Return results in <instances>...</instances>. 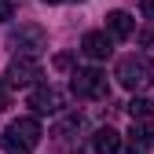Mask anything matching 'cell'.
<instances>
[{"mask_svg":"<svg viewBox=\"0 0 154 154\" xmlns=\"http://www.w3.org/2000/svg\"><path fill=\"white\" fill-rule=\"evenodd\" d=\"M92 150H95V154H118V150H121V132L110 128V125L95 128V136H92Z\"/></svg>","mask_w":154,"mask_h":154,"instance_id":"9c48e42d","label":"cell"},{"mask_svg":"<svg viewBox=\"0 0 154 154\" xmlns=\"http://www.w3.org/2000/svg\"><path fill=\"white\" fill-rule=\"evenodd\" d=\"M81 51L88 55V59H110L114 55V37L110 33H103V29H92V33H85L81 37Z\"/></svg>","mask_w":154,"mask_h":154,"instance_id":"52a82bcc","label":"cell"},{"mask_svg":"<svg viewBox=\"0 0 154 154\" xmlns=\"http://www.w3.org/2000/svg\"><path fill=\"white\" fill-rule=\"evenodd\" d=\"M73 95H77V99H106V95H110L106 73L95 70V66L77 70V73H73Z\"/></svg>","mask_w":154,"mask_h":154,"instance_id":"5b68a950","label":"cell"},{"mask_svg":"<svg viewBox=\"0 0 154 154\" xmlns=\"http://www.w3.org/2000/svg\"><path fill=\"white\" fill-rule=\"evenodd\" d=\"M140 44H154V29H143L140 33Z\"/></svg>","mask_w":154,"mask_h":154,"instance_id":"2e32d148","label":"cell"},{"mask_svg":"<svg viewBox=\"0 0 154 154\" xmlns=\"http://www.w3.org/2000/svg\"><path fill=\"white\" fill-rule=\"evenodd\" d=\"M77 4H81V0H77Z\"/></svg>","mask_w":154,"mask_h":154,"instance_id":"d6986e66","label":"cell"},{"mask_svg":"<svg viewBox=\"0 0 154 154\" xmlns=\"http://www.w3.org/2000/svg\"><path fill=\"white\" fill-rule=\"evenodd\" d=\"M11 106V92H8V85L0 81V110H8Z\"/></svg>","mask_w":154,"mask_h":154,"instance_id":"4fadbf2b","label":"cell"},{"mask_svg":"<svg viewBox=\"0 0 154 154\" xmlns=\"http://www.w3.org/2000/svg\"><path fill=\"white\" fill-rule=\"evenodd\" d=\"M11 154H29V150H11Z\"/></svg>","mask_w":154,"mask_h":154,"instance_id":"ac0fdd59","label":"cell"},{"mask_svg":"<svg viewBox=\"0 0 154 154\" xmlns=\"http://www.w3.org/2000/svg\"><path fill=\"white\" fill-rule=\"evenodd\" d=\"M140 11H143V18H154V0H140Z\"/></svg>","mask_w":154,"mask_h":154,"instance_id":"5bb4252c","label":"cell"},{"mask_svg":"<svg viewBox=\"0 0 154 154\" xmlns=\"http://www.w3.org/2000/svg\"><path fill=\"white\" fill-rule=\"evenodd\" d=\"M55 66H59V70H70L73 59H70V55H55Z\"/></svg>","mask_w":154,"mask_h":154,"instance_id":"9a60e30c","label":"cell"},{"mask_svg":"<svg viewBox=\"0 0 154 154\" xmlns=\"http://www.w3.org/2000/svg\"><path fill=\"white\" fill-rule=\"evenodd\" d=\"M128 118H132V121H150V118H154V103L143 99V95H136V99L128 103Z\"/></svg>","mask_w":154,"mask_h":154,"instance_id":"8fae6325","label":"cell"},{"mask_svg":"<svg viewBox=\"0 0 154 154\" xmlns=\"http://www.w3.org/2000/svg\"><path fill=\"white\" fill-rule=\"evenodd\" d=\"M114 77H118V85H125L128 92H143V88L154 85V59L147 51H132L125 59H118Z\"/></svg>","mask_w":154,"mask_h":154,"instance_id":"6da1fadb","label":"cell"},{"mask_svg":"<svg viewBox=\"0 0 154 154\" xmlns=\"http://www.w3.org/2000/svg\"><path fill=\"white\" fill-rule=\"evenodd\" d=\"M11 15H15V8H11V0H0V22H8Z\"/></svg>","mask_w":154,"mask_h":154,"instance_id":"7c38bea8","label":"cell"},{"mask_svg":"<svg viewBox=\"0 0 154 154\" xmlns=\"http://www.w3.org/2000/svg\"><path fill=\"white\" fill-rule=\"evenodd\" d=\"M8 48L18 51V55H41L48 48V33L37 22H18V29L8 33Z\"/></svg>","mask_w":154,"mask_h":154,"instance_id":"7a4b0ae2","label":"cell"},{"mask_svg":"<svg viewBox=\"0 0 154 154\" xmlns=\"http://www.w3.org/2000/svg\"><path fill=\"white\" fill-rule=\"evenodd\" d=\"M128 143L136 150H147L154 143V125L150 121H132V132H128Z\"/></svg>","mask_w":154,"mask_h":154,"instance_id":"30bf717a","label":"cell"},{"mask_svg":"<svg viewBox=\"0 0 154 154\" xmlns=\"http://www.w3.org/2000/svg\"><path fill=\"white\" fill-rule=\"evenodd\" d=\"M4 77H8V85H15V88H33L44 77V70H41V59H37V55H15V59L8 63Z\"/></svg>","mask_w":154,"mask_h":154,"instance_id":"277c9868","label":"cell"},{"mask_svg":"<svg viewBox=\"0 0 154 154\" xmlns=\"http://www.w3.org/2000/svg\"><path fill=\"white\" fill-rule=\"evenodd\" d=\"M106 33L114 37V41H128V37L136 33V18H132L128 11H110L106 15Z\"/></svg>","mask_w":154,"mask_h":154,"instance_id":"ba28073f","label":"cell"},{"mask_svg":"<svg viewBox=\"0 0 154 154\" xmlns=\"http://www.w3.org/2000/svg\"><path fill=\"white\" fill-rule=\"evenodd\" d=\"M41 4H59V0H41Z\"/></svg>","mask_w":154,"mask_h":154,"instance_id":"e0dca14e","label":"cell"},{"mask_svg":"<svg viewBox=\"0 0 154 154\" xmlns=\"http://www.w3.org/2000/svg\"><path fill=\"white\" fill-rule=\"evenodd\" d=\"M41 136H44V128H41L37 118H15V121L4 128L8 150H33L37 143H41Z\"/></svg>","mask_w":154,"mask_h":154,"instance_id":"3957f363","label":"cell"},{"mask_svg":"<svg viewBox=\"0 0 154 154\" xmlns=\"http://www.w3.org/2000/svg\"><path fill=\"white\" fill-rule=\"evenodd\" d=\"M29 106H33L37 114H63V110H66V92L55 88V85H33Z\"/></svg>","mask_w":154,"mask_h":154,"instance_id":"8992f818","label":"cell"}]
</instances>
